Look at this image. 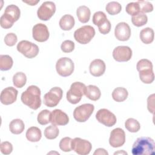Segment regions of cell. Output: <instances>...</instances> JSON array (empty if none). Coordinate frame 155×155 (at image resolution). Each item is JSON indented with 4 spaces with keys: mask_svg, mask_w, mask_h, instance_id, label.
Wrapping results in <instances>:
<instances>
[{
    "mask_svg": "<svg viewBox=\"0 0 155 155\" xmlns=\"http://www.w3.org/2000/svg\"><path fill=\"white\" fill-rule=\"evenodd\" d=\"M72 139L69 137H65L62 138L59 142V148L64 152H69L72 150L71 142Z\"/></svg>",
    "mask_w": 155,
    "mask_h": 155,
    "instance_id": "37",
    "label": "cell"
},
{
    "mask_svg": "<svg viewBox=\"0 0 155 155\" xmlns=\"http://www.w3.org/2000/svg\"><path fill=\"white\" fill-rule=\"evenodd\" d=\"M95 35V30L91 25H84L74 32V39L81 44H87Z\"/></svg>",
    "mask_w": 155,
    "mask_h": 155,
    "instance_id": "5",
    "label": "cell"
},
{
    "mask_svg": "<svg viewBox=\"0 0 155 155\" xmlns=\"http://www.w3.org/2000/svg\"><path fill=\"white\" fill-rule=\"evenodd\" d=\"M154 94H152L148 96L147 99V108L148 111L154 114Z\"/></svg>",
    "mask_w": 155,
    "mask_h": 155,
    "instance_id": "44",
    "label": "cell"
},
{
    "mask_svg": "<svg viewBox=\"0 0 155 155\" xmlns=\"http://www.w3.org/2000/svg\"><path fill=\"white\" fill-rule=\"evenodd\" d=\"M148 21L147 16L143 13H139L136 15L133 16L131 18V22L134 26L141 27L147 24Z\"/></svg>",
    "mask_w": 155,
    "mask_h": 155,
    "instance_id": "32",
    "label": "cell"
},
{
    "mask_svg": "<svg viewBox=\"0 0 155 155\" xmlns=\"http://www.w3.org/2000/svg\"><path fill=\"white\" fill-rule=\"evenodd\" d=\"M125 128L131 133H136L140 128L139 122L134 118H128L125 122Z\"/></svg>",
    "mask_w": 155,
    "mask_h": 155,
    "instance_id": "30",
    "label": "cell"
},
{
    "mask_svg": "<svg viewBox=\"0 0 155 155\" xmlns=\"http://www.w3.org/2000/svg\"><path fill=\"white\" fill-rule=\"evenodd\" d=\"M131 28L129 25L125 22H119L115 27L114 36L119 41H128L131 36Z\"/></svg>",
    "mask_w": 155,
    "mask_h": 155,
    "instance_id": "16",
    "label": "cell"
},
{
    "mask_svg": "<svg viewBox=\"0 0 155 155\" xmlns=\"http://www.w3.org/2000/svg\"><path fill=\"white\" fill-rule=\"evenodd\" d=\"M32 35L35 41L43 42L48 40L50 33L47 25L42 23H38L33 26Z\"/></svg>",
    "mask_w": 155,
    "mask_h": 155,
    "instance_id": "15",
    "label": "cell"
},
{
    "mask_svg": "<svg viewBox=\"0 0 155 155\" xmlns=\"http://www.w3.org/2000/svg\"><path fill=\"white\" fill-rule=\"evenodd\" d=\"M13 61L11 56L8 54L0 55V69L2 71H7L12 68Z\"/></svg>",
    "mask_w": 155,
    "mask_h": 155,
    "instance_id": "27",
    "label": "cell"
},
{
    "mask_svg": "<svg viewBox=\"0 0 155 155\" xmlns=\"http://www.w3.org/2000/svg\"><path fill=\"white\" fill-rule=\"evenodd\" d=\"M72 150L80 155L88 154L92 148L91 143L87 140L80 137H75L71 142Z\"/></svg>",
    "mask_w": 155,
    "mask_h": 155,
    "instance_id": "12",
    "label": "cell"
},
{
    "mask_svg": "<svg viewBox=\"0 0 155 155\" xmlns=\"http://www.w3.org/2000/svg\"><path fill=\"white\" fill-rule=\"evenodd\" d=\"M111 23L110 22V21L107 20L103 25H102L101 26L98 27L99 31L101 33L103 34V35H106L108 34L111 30Z\"/></svg>",
    "mask_w": 155,
    "mask_h": 155,
    "instance_id": "43",
    "label": "cell"
},
{
    "mask_svg": "<svg viewBox=\"0 0 155 155\" xmlns=\"http://www.w3.org/2000/svg\"><path fill=\"white\" fill-rule=\"evenodd\" d=\"M16 22L13 18H12L10 15L4 13L1 16L0 18V24L1 27L5 29H8L11 28L14 22Z\"/></svg>",
    "mask_w": 155,
    "mask_h": 155,
    "instance_id": "36",
    "label": "cell"
},
{
    "mask_svg": "<svg viewBox=\"0 0 155 155\" xmlns=\"http://www.w3.org/2000/svg\"><path fill=\"white\" fill-rule=\"evenodd\" d=\"M27 82V77L23 72H17L13 76V83L17 88L23 87Z\"/></svg>",
    "mask_w": 155,
    "mask_h": 155,
    "instance_id": "28",
    "label": "cell"
},
{
    "mask_svg": "<svg viewBox=\"0 0 155 155\" xmlns=\"http://www.w3.org/2000/svg\"><path fill=\"white\" fill-rule=\"evenodd\" d=\"M137 70L139 71V78L144 84H151L154 80V74L153 70L152 62L147 59L139 60L136 65Z\"/></svg>",
    "mask_w": 155,
    "mask_h": 155,
    "instance_id": "3",
    "label": "cell"
},
{
    "mask_svg": "<svg viewBox=\"0 0 155 155\" xmlns=\"http://www.w3.org/2000/svg\"><path fill=\"white\" fill-rule=\"evenodd\" d=\"M106 69V65L104 61L100 59L93 60L90 65L89 70L90 74L95 77H99L104 74Z\"/></svg>",
    "mask_w": 155,
    "mask_h": 155,
    "instance_id": "19",
    "label": "cell"
},
{
    "mask_svg": "<svg viewBox=\"0 0 155 155\" xmlns=\"http://www.w3.org/2000/svg\"><path fill=\"white\" fill-rule=\"evenodd\" d=\"M74 43L71 40H65L62 42L61 45V50L64 53L72 52L74 49Z\"/></svg>",
    "mask_w": 155,
    "mask_h": 155,
    "instance_id": "40",
    "label": "cell"
},
{
    "mask_svg": "<svg viewBox=\"0 0 155 155\" xmlns=\"http://www.w3.org/2000/svg\"><path fill=\"white\" fill-rule=\"evenodd\" d=\"M127 154V153L124 151V150H122V151H119L117 152H115L114 153V154Z\"/></svg>",
    "mask_w": 155,
    "mask_h": 155,
    "instance_id": "47",
    "label": "cell"
},
{
    "mask_svg": "<svg viewBox=\"0 0 155 155\" xmlns=\"http://www.w3.org/2000/svg\"><path fill=\"white\" fill-rule=\"evenodd\" d=\"M69 122L68 115L59 109H55L51 113L50 122L54 125H65Z\"/></svg>",
    "mask_w": 155,
    "mask_h": 155,
    "instance_id": "18",
    "label": "cell"
},
{
    "mask_svg": "<svg viewBox=\"0 0 155 155\" xmlns=\"http://www.w3.org/2000/svg\"><path fill=\"white\" fill-rule=\"evenodd\" d=\"M128 93L126 88L124 87H117L112 92L113 99L117 102H121L125 101L128 97Z\"/></svg>",
    "mask_w": 155,
    "mask_h": 155,
    "instance_id": "26",
    "label": "cell"
},
{
    "mask_svg": "<svg viewBox=\"0 0 155 155\" xmlns=\"http://www.w3.org/2000/svg\"><path fill=\"white\" fill-rule=\"evenodd\" d=\"M25 128L24 122L20 119H15L12 120L9 124V130L12 133L15 134H19L23 132Z\"/></svg>",
    "mask_w": 155,
    "mask_h": 155,
    "instance_id": "25",
    "label": "cell"
},
{
    "mask_svg": "<svg viewBox=\"0 0 155 155\" xmlns=\"http://www.w3.org/2000/svg\"><path fill=\"white\" fill-rule=\"evenodd\" d=\"M59 129L54 125H50V126L45 128L44 130V136L47 139H56L59 135Z\"/></svg>",
    "mask_w": 155,
    "mask_h": 155,
    "instance_id": "33",
    "label": "cell"
},
{
    "mask_svg": "<svg viewBox=\"0 0 155 155\" xmlns=\"http://www.w3.org/2000/svg\"><path fill=\"white\" fill-rule=\"evenodd\" d=\"M94 107L91 104H84L77 107L73 111V117L79 122H86L91 116Z\"/></svg>",
    "mask_w": 155,
    "mask_h": 155,
    "instance_id": "8",
    "label": "cell"
},
{
    "mask_svg": "<svg viewBox=\"0 0 155 155\" xmlns=\"http://www.w3.org/2000/svg\"><path fill=\"white\" fill-rule=\"evenodd\" d=\"M75 24L74 18L71 15H65L60 19L59 24L61 28L65 31L70 30L74 27Z\"/></svg>",
    "mask_w": 155,
    "mask_h": 155,
    "instance_id": "20",
    "label": "cell"
},
{
    "mask_svg": "<svg viewBox=\"0 0 155 155\" xmlns=\"http://www.w3.org/2000/svg\"><path fill=\"white\" fill-rule=\"evenodd\" d=\"M96 118L99 122L108 127L114 125L117 121L116 116L106 108L99 110L96 114Z\"/></svg>",
    "mask_w": 155,
    "mask_h": 155,
    "instance_id": "11",
    "label": "cell"
},
{
    "mask_svg": "<svg viewBox=\"0 0 155 155\" xmlns=\"http://www.w3.org/2000/svg\"><path fill=\"white\" fill-rule=\"evenodd\" d=\"M155 143L149 137H140L134 142L131 153L133 155H154Z\"/></svg>",
    "mask_w": 155,
    "mask_h": 155,
    "instance_id": "1",
    "label": "cell"
},
{
    "mask_svg": "<svg viewBox=\"0 0 155 155\" xmlns=\"http://www.w3.org/2000/svg\"><path fill=\"white\" fill-rule=\"evenodd\" d=\"M86 86L81 82H73L70 90L67 92L66 98L68 102L72 104H76L80 102L82 96L85 94Z\"/></svg>",
    "mask_w": 155,
    "mask_h": 155,
    "instance_id": "4",
    "label": "cell"
},
{
    "mask_svg": "<svg viewBox=\"0 0 155 155\" xmlns=\"http://www.w3.org/2000/svg\"><path fill=\"white\" fill-rule=\"evenodd\" d=\"M113 57L117 62H127L132 57V50L128 46H117L113 51Z\"/></svg>",
    "mask_w": 155,
    "mask_h": 155,
    "instance_id": "13",
    "label": "cell"
},
{
    "mask_svg": "<svg viewBox=\"0 0 155 155\" xmlns=\"http://www.w3.org/2000/svg\"><path fill=\"white\" fill-rule=\"evenodd\" d=\"M125 142V131L120 128L113 129L111 133L109 138L110 145L114 148L122 147Z\"/></svg>",
    "mask_w": 155,
    "mask_h": 155,
    "instance_id": "14",
    "label": "cell"
},
{
    "mask_svg": "<svg viewBox=\"0 0 155 155\" xmlns=\"http://www.w3.org/2000/svg\"><path fill=\"white\" fill-rule=\"evenodd\" d=\"M18 91L12 87H8L2 90L0 95L1 102L5 105L14 103L17 99Z\"/></svg>",
    "mask_w": 155,
    "mask_h": 155,
    "instance_id": "17",
    "label": "cell"
},
{
    "mask_svg": "<svg viewBox=\"0 0 155 155\" xmlns=\"http://www.w3.org/2000/svg\"><path fill=\"white\" fill-rule=\"evenodd\" d=\"M125 10L128 15H131L132 16L140 13L137 2H131L128 3L126 6Z\"/></svg>",
    "mask_w": 155,
    "mask_h": 155,
    "instance_id": "38",
    "label": "cell"
},
{
    "mask_svg": "<svg viewBox=\"0 0 155 155\" xmlns=\"http://www.w3.org/2000/svg\"><path fill=\"white\" fill-rule=\"evenodd\" d=\"M63 95L62 90L58 87L51 88L44 96V104L47 107H56L61 100Z\"/></svg>",
    "mask_w": 155,
    "mask_h": 155,
    "instance_id": "9",
    "label": "cell"
},
{
    "mask_svg": "<svg viewBox=\"0 0 155 155\" xmlns=\"http://www.w3.org/2000/svg\"><path fill=\"white\" fill-rule=\"evenodd\" d=\"M94 155L96 154H99V155H108V153L104 148H97L95 150V151L93 153Z\"/></svg>",
    "mask_w": 155,
    "mask_h": 155,
    "instance_id": "45",
    "label": "cell"
},
{
    "mask_svg": "<svg viewBox=\"0 0 155 155\" xmlns=\"http://www.w3.org/2000/svg\"><path fill=\"white\" fill-rule=\"evenodd\" d=\"M84 94L89 99L96 101L99 99L101 97V92L100 89L97 86L89 85L86 87Z\"/></svg>",
    "mask_w": 155,
    "mask_h": 155,
    "instance_id": "21",
    "label": "cell"
},
{
    "mask_svg": "<svg viewBox=\"0 0 155 155\" xmlns=\"http://www.w3.org/2000/svg\"><path fill=\"white\" fill-rule=\"evenodd\" d=\"M21 99L24 105L36 110L41 105V90L36 85H30L22 93Z\"/></svg>",
    "mask_w": 155,
    "mask_h": 155,
    "instance_id": "2",
    "label": "cell"
},
{
    "mask_svg": "<svg viewBox=\"0 0 155 155\" xmlns=\"http://www.w3.org/2000/svg\"><path fill=\"white\" fill-rule=\"evenodd\" d=\"M16 48L19 53L29 59L36 57L39 51V47L36 44L26 40L20 41L18 44Z\"/></svg>",
    "mask_w": 155,
    "mask_h": 155,
    "instance_id": "6",
    "label": "cell"
},
{
    "mask_svg": "<svg viewBox=\"0 0 155 155\" xmlns=\"http://www.w3.org/2000/svg\"><path fill=\"white\" fill-rule=\"evenodd\" d=\"M17 36L13 33H9L7 34L4 38L5 44L9 47H12L15 45V44L17 42Z\"/></svg>",
    "mask_w": 155,
    "mask_h": 155,
    "instance_id": "41",
    "label": "cell"
},
{
    "mask_svg": "<svg viewBox=\"0 0 155 155\" xmlns=\"http://www.w3.org/2000/svg\"><path fill=\"white\" fill-rule=\"evenodd\" d=\"M50 117L51 112L48 110H43L38 114V122L42 125H47L50 122Z\"/></svg>",
    "mask_w": 155,
    "mask_h": 155,
    "instance_id": "34",
    "label": "cell"
},
{
    "mask_svg": "<svg viewBox=\"0 0 155 155\" xmlns=\"http://www.w3.org/2000/svg\"><path fill=\"white\" fill-rule=\"evenodd\" d=\"M105 10L108 14L111 15H115L120 12L122 6L118 2L111 1L106 5Z\"/></svg>",
    "mask_w": 155,
    "mask_h": 155,
    "instance_id": "31",
    "label": "cell"
},
{
    "mask_svg": "<svg viewBox=\"0 0 155 155\" xmlns=\"http://www.w3.org/2000/svg\"><path fill=\"white\" fill-rule=\"evenodd\" d=\"M139 37L143 43L145 44H151L154 41V30L150 27L143 28L140 32Z\"/></svg>",
    "mask_w": 155,
    "mask_h": 155,
    "instance_id": "24",
    "label": "cell"
},
{
    "mask_svg": "<svg viewBox=\"0 0 155 155\" xmlns=\"http://www.w3.org/2000/svg\"><path fill=\"white\" fill-rule=\"evenodd\" d=\"M4 13L10 15L12 18L14 19L15 21H17L20 18L21 11L19 8L14 4H11L8 5L4 11Z\"/></svg>",
    "mask_w": 155,
    "mask_h": 155,
    "instance_id": "29",
    "label": "cell"
},
{
    "mask_svg": "<svg viewBox=\"0 0 155 155\" xmlns=\"http://www.w3.org/2000/svg\"><path fill=\"white\" fill-rule=\"evenodd\" d=\"M0 150L2 154L5 155H8L12 152L13 145L10 142L8 141H4L1 142L0 145Z\"/></svg>",
    "mask_w": 155,
    "mask_h": 155,
    "instance_id": "42",
    "label": "cell"
},
{
    "mask_svg": "<svg viewBox=\"0 0 155 155\" xmlns=\"http://www.w3.org/2000/svg\"><path fill=\"white\" fill-rule=\"evenodd\" d=\"M91 12L90 8L85 5L79 6L76 10V15L79 21L82 23H87L90 18Z\"/></svg>",
    "mask_w": 155,
    "mask_h": 155,
    "instance_id": "23",
    "label": "cell"
},
{
    "mask_svg": "<svg viewBox=\"0 0 155 155\" xmlns=\"http://www.w3.org/2000/svg\"><path fill=\"white\" fill-rule=\"evenodd\" d=\"M25 136L30 142H36L39 141L41 139L42 133L38 127H31L27 130Z\"/></svg>",
    "mask_w": 155,
    "mask_h": 155,
    "instance_id": "22",
    "label": "cell"
},
{
    "mask_svg": "<svg viewBox=\"0 0 155 155\" xmlns=\"http://www.w3.org/2000/svg\"><path fill=\"white\" fill-rule=\"evenodd\" d=\"M74 65L73 61L67 57L59 58L56 64V70L58 74L62 77L70 76L74 71Z\"/></svg>",
    "mask_w": 155,
    "mask_h": 155,
    "instance_id": "7",
    "label": "cell"
},
{
    "mask_svg": "<svg viewBox=\"0 0 155 155\" xmlns=\"http://www.w3.org/2000/svg\"><path fill=\"white\" fill-rule=\"evenodd\" d=\"M23 2L29 4L30 5H35L37 3H38L39 2V0H38V1H23Z\"/></svg>",
    "mask_w": 155,
    "mask_h": 155,
    "instance_id": "46",
    "label": "cell"
},
{
    "mask_svg": "<svg viewBox=\"0 0 155 155\" xmlns=\"http://www.w3.org/2000/svg\"><path fill=\"white\" fill-rule=\"evenodd\" d=\"M139 5L140 13H149L153 10V5L151 3L147 1H137Z\"/></svg>",
    "mask_w": 155,
    "mask_h": 155,
    "instance_id": "39",
    "label": "cell"
},
{
    "mask_svg": "<svg viewBox=\"0 0 155 155\" xmlns=\"http://www.w3.org/2000/svg\"><path fill=\"white\" fill-rule=\"evenodd\" d=\"M107 17L106 15L101 11L96 12L94 13L92 18L93 23L97 25L98 27L103 25L107 21Z\"/></svg>",
    "mask_w": 155,
    "mask_h": 155,
    "instance_id": "35",
    "label": "cell"
},
{
    "mask_svg": "<svg viewBox=\"0 0 155 155\" xmlns=\"http://www.w3.org/2000/svg\"><path fill=\"white\" fill-rule=\"evenodd\" d=\"M56 12V5L52 1H45L38 8L37 15L42 21L49 20Z\"/></svg>",
    "mask_w": 155,
    "mask_h": 155,
    "instance_id": "10",
    "label": "cell"
}]
</instances>
